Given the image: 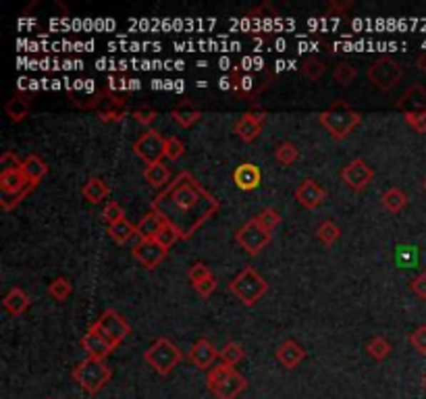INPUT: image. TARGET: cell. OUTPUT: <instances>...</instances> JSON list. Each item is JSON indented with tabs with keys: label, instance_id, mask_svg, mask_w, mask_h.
I'll return each mask as SVG.
<instances>
[{
	"label": "cell",
	"instance_id": "6da1fadb",
	"mask_svg": "<svg viewBox=\"0 0 426 399\" xmlns=\"http://www.w3.org/2000/svg\"><path fill=\"white\" fill-rule=\"evenodd\" d=\"M152 211L177 227L181 239H190L218 211V200L202 188L191 173L183 171L154 196Z\"/></svg>",
	"mask_w": 426,
	"mask_h": 399
},
{
	"label": "cell",
	"instance_id": "7a4b0ae2",
	"mask_svg": "<svg viewBox=\"0 0 426 399\" xmlns=\"http://www.w3.org/2000/svg\"><path fill=\"white\" fill-rule=\"evenodd\" d=\"M318 118H320L323 127L331 133V138L343 140L360 125L362 115L357 111H354L345 100H337L333 106H329L327 111H323L318 115Z\"/></svg>",
	"mask_w": 426,
	"mask_h": 399
},
{
	"label": "cell",
	"instance_id": "3957f363",
	"mask_svg": "<svg viewBox=\"0 0 426 399\" xmlns=\"http://www.w3.org/2000/svg\"><path fill=\"white\" fill-rule=\"evenodd\" d=\"M206 385L216 399H237L248 387L245 378L233 366H227L223 362L208 370Z\"/></svg>",
	"mask_w": 426,
	"mask_h": 399
},
{
	"label": "cell",
	"instance_id": "277c9868",
	"mask_svg": "<svg viewBox=\"0 0 426 399\" xmlns=\"http://www.w3.org/2000/svg\"><path fill=\"white\" fill-rule=\"evenodd\" d=\"M71 376L83 391H88L90 395H96L113 378V370L104 364V360L88 358L73 368Z\"/></svg>",
	"mask_w": 426,
	"mask_h": 399
},
{
	"label": "cell",
	"instance_id": "5b68a950",
	"mask_svg": "<svg viewBox=\"0 0 426 399\" xmlns=\"http://www.w3.org/2000/svg\"><path fill=\"white\" fill-rule=\"evenodd\" d=\"M143 360L158 373V375H171L177 366H179V362L183 360V353L179 352V348L171 341V339H166V337H158L148 350L143 353Z\"/></svg>",
	"mask_w": 426,
	"mask_h": 399
},
{
	"label": "cell",
	"instance_id": "8992f818",
	"mask_svg": "<svg viewBox=\"0 0 426 399\" xmlns=\"http://www.w3.org/2000/svg\"><path fill=\"white\" fill-rule=\"evenodd\" d=\"M229 289L233 296H237V300H241L245 305H254L268 291V283L256 268L248 266L231 281Z\"/></svg>",
	"mask_w": 426,
	"mask_h": 399
},
{
	"label": "cell",
	"instance_id": "52a82bcc",
	"mask_svg": "<svg viewBox=\"0 0 426 399\" xmlns=\"http://www.w3.org/2000/svg\"><path fill=\"white\" fill-rule=\"evenodd\" d=\"M270 239H273V233L266 231L256 218L243 223L235 231V241L248 252V254H252V256L260 254L262 250L268 246Z\"/></svg>",
	"mask_w": 426,
	"mask_h": 399
},
{
	"label": "cell",
	"instance_id": "ba28073f",
	"mask_svg": "<svg viewBox=\"0 0 426 399\" xmlns=\"http://www.w3.org/2000/svg\"><path fill=\"white\" fill-rule=\"evenodd\" d=\"M92 329L102 333L115 348H117L118 343H123V339L131 333L129 323L118 314L117 310H113V308H106V310L100 314V318L92 325Z\"/></svg>",
	"mask_w": 426,
	"mask_h": 399
},
{
	"label": "cell",
	"instance_id": "9c48e42d",
	"mask_svg": "<svg viewBox=\"0 0 426 399\" xmlns=\"http://www.w3.org/2000/svg\"><path fill=\"white\" fill-rule=\"evenodd\" d=\"M366 75L379 90H391L395 84H400V79L403 77V71L400 67V63H395L391 56H380L368 67Z\"/></svg>",
	"mask_w": 426,
	"mask_h": 399
},
{
	"label": "cell",
	"instance_id": "30bf717a",
	"mask_svg": "<svg viewBox=\"0 0 426 399\" xmlns=\"http://www.w3.org/2000/svg\"><path fill=\"white\" fill-rule=\"evenodd\" d=\"M133 150L148 165L163 163V158L166 156V140L161 136V131L148 129V131H143L142 136L136 140Z\"/></svg>",
	"mask_w": 426,
	"mask_h": 399
},
{
	"label": "cell",
	"instance_id": "8fae6325",
	"mask_svg": "<svg viewBox=\"0 0 426 399\" xmlns=\"http://www.w3.org/2000/svg\"><path fill=\"white\" fill-rule=\"evenodd\" d=\"M372 177H375L372 166L368 165L366 161H362V158H354L352 163H348V165L341 168L343 183L348 188L355 189V191H362V189L372 181Z\"/></svg>",
	"mask_w": 426,
	"mask_h": 399
},
{
	"label": "cell",
	"instance_id": "7c38bea8",
	"mask_svg": "<svg viewBox=\"0 0 426 399\" xmlns=\"http://www.w3.org/2000/svg\"><path fill=\"white\" fill-rule=\"evenodd\" d=\"M395 108H400L405 115H418V113H426V90L420 84H414L410 86L405 92L402 94V98L395 102Z\"/></svg>",
	"mask_w": 426,
	"mask_h": 399
},
{
	"label": "cell",
	"instance_id": "4fadbf2b",
	"mask_svg": "<svg viewBox=\"0 0 426 399\" xmlns=\"http://www.w3.org/2000/svg\"><path fill=\"white\" fill-rule=\"evenodd\" d=\"M166 252L156 239H142L136 248H133V256L142 262L146 268H154L166 258Z\"/></svg>",
	"mask_w": 426,
	"mask_h": 399
},
{
	"label": "cell",
	"instance_id": "5bb4252c",
	"mask_svg": "<svg viewBox=\"0 0 426 399\" xmlns=\"http://www.w3.org/2000/svg\"><path fill=\"white\" fill-rule=\"evenodd\" d=\"M218 355H220V352H216V348H214L208 339H204V337H202V339H198V341L191 345L190 353H188V358L191 360V364H193V366H198L200 370H211Z\"/></svg>",
	"mask_w": 426,
	"mask_h": 399
},
{
	"label": "cell",
	"instance_id": "9a60e30c",
	"mask_svg": "<svg viewBox=\"0 0 426 399\" xmlns=\"http://www.w3.org/2000/svg\"><path fill=\"white\" fill-rule=\"evenodd\" d=\"M325 198H327V191H325V188L320 183H316L314 179H306L300 188L295 189V200L302 206L310 208V211L318 208Z\"/></svg>",
	"mask_w": 426,
	"mask_h": 399
},
{
	"label": "cell",
	"instance_id": "2e32d148",
	"mask_svg": "<svg viewBox=\"0 0 426 399\" xmlns=\"http://www.w3.org/2000/svg\"><path fill=\"white\" fill-rule=\"evenodd\" d=\"M81 348L90 353V358H98V360H104L108 353L115 350V345H113L102 333H98V330L92 329V327H90V330L81 337Z\"/></svg>",
	"mask_w": 426,
	"mask_h": 399
},
{
	"label": "cell",
	"instance_id": "e0dca14e",
	"mask_svg": "<svg viewBox=\"0 0 426 399\" xmlns=\"http://www.w3.org/2000/svg\"><path fill=\"white\" fill-rule=\"evenodd\" d=\"M266 118V113H245L235 123V133L243 141H254L262 131V123Z\"/></svg>",
	"mask_w": 426,
	"mask_h": 399
},
{
	"label": "cell",
	"instance_id": "ac0fdd59",
	"mask_svg": "<svg viewBox=\"0 0 426 399\" xmlns=\"http://www.w3.org/2000/svg\"><path fill=\"white\" fill-rule=\"evenodd\" d=\"M277 362L287 368V370H293L295 366H300V362H304V358H306V350L300 345V343H295L293 339H287L283 341L279 348H277Z\"/></svg>",
	"mask_w": 426,
	"mask_h": 399
},
{
	"label": "cell",
	"instance_id": "d6986e66",
	"mask_svg": "<svg viewBox=\"0 0 426 399\" xmlns=\"http://www.w3.org/2000/svg\"><path fill=\"white\" fill-rule=\"evenodd\" d=\"M233 181H235V186L239 189L252 191V189H256L260 186V168L254 165V163H241V165H237L235 171H233Z\"/></svg>",
	"mask_w": 426,
	"mask_h": 399
},
{
	"label": "cell",
	"instance_id": "ffe728a7",
	"mask_svg": "<svg viewBox=\"0 0 426 399\" xmlns=\"http://www.w3.org/2000/svg\"><path fill=\"white\" fill-rule=\"evenodd\" d=\"M171 117L175 118L181 127H191L196 121H200L202 111L191 102L190 98H186V100H181V102L171 111Z\"/></svg>",
	"mask_w": 426,
	"mask_h": 399
},
{
	"label": "cell",
	"instance_id": "44dd1931",
	"mask_svg": "<svg viewBox=\"0 0 426 399\" xmlns=\"http://www.w3.org/2000/svg\"><path fill=\"white\" fill-rule=\"evenodd\" d=\"M29 183L25 179V175L19 171H4L0 173V189H2V196H13V193H19L24 191Z\"/></svg>",
	"mask_w": 426,
	"mask_h": 399
},
{
	"label": "cell",
	"instance_id": "7402d4cb",
	"mask_svg": "<svg viewBox=\"0 0 426 399\" xmlns=\"http://www.w3.org/2000/svg\"><path fill=\"white\" fill-rule=\"evenodd\" d=\"M21 173L25 175V179H27V183H31V186H38L40 183V179L44 177L48 173V166L46 163L40 158V156H36V154H29L27 158L24 161V165H21Z\"/></svg>",
	"mask_w": 426,
	"mask_h": 399
},
{
	"label": "cell",
	"instance_id": "603a6c76",
	"mask_svg": "<svg viewBox=\"0 0 426 399\" xmlns=\"http://www.w3.org/2000/svg\"><path fill=\"white\" fill-rule=\"evenodd\" d=\"M163 223H165V218L158 212L150 211L148 214H143L142 221L136 225V233L140 235L142 239H154L156 233L161 231Z\"/></svg>",
	"mask_w": 426,
	"mask_h": 399
},
{
	"label": "cell",
	"instance_id": "cb8c5ba5",
	"mask_svg": "<svg viewBox=\"0 0 426 399\" xmlns=\"http://www.w3.org/2000/svg\"><path fill=\"white\" fill-rule=\"evenodd\" d=\"M143 179H146L152 188L165 189L166 186L171 183V171H168V166L163 165V163H154V165L146 166Z\"/></svg>",
	"mask_w": 426,
	"mask_h": 399
},
{
	"label": "cell",
	"instance_id": "d4e9b609",
	"mask_svg": "<svg viewBox=\"0 0 426 399\" xmlns=\"http://www.w3.org/2000/svg\"><path fill=\"white\" fill-rule=\"evenodd\" d=\"M108 183L104 181V179H100V177H90L88 181H86V186L81 189V193H83V198L90 202V204H100L106 196H108Z\"/></svg>",
	"mask_w": 426,
	"mask_h": 399
},
{
	"label": "cell",
	"instance_id": "484cf974",
	"mask_svg": "<svg viewBox=\"0 0 426 399\" xmlns=\"http://www.w3.org/2000/svg\"><path fill=\"white\" fill-rule=\"evenodd\" d=\"M2 305L11 312V314H15V316H19V314H24L25 310L29 308V296L25 293L24 289H19V287H13L6 296H4V300H2Z\"/></svg>",
	"mask_w": 426,
	"mask_h": 399
},
{
	"label": "cell",
	"instance_id": "4316f807",
	"mask_svg": "<svg viewBox=\"0 0 426 399\" xmlns=\"http://www.w3.org/2000/svg\"><path fill=\"white\" fill-rule=\"evenodd\" d=\"M380 202L387 211L391 212H400L407 206V196L405 191L400 188H389L382 196H380Z\"/></svg>",
	"mask_w": 426,
	"mask_h": 399
},
{
	"label": "cell",
	"instance_id": "83f0119b",
	"mask_svg": "<svg viewBox=\"0 0 426 399\" xmlns=\"http://www.w3.org/2000/svg\"><path fill=\"white\" fill-rule=\"evenodd\" d=\"M4 113L11 117V121H24L29 115V104L24 96H13L4 106Z\"/></svg>",
	"mask_w": 426,
	"mask_h": 399
},
{
	"label": "cell",
	"instance_id": "f1b7e54d",
	"mask_svg": "<svg viewBox=\"0 0 426 399\" xmlns=\"http://www.w3.org/2000/svg\"><path fill=\"white\" fill-rule=\"evenodd\" d=\"M220 362L223 364H227V366H233L235 368L237 364L245 358V350L239 345V343H235V341H229L223 350H220Z\"/></svg>",
	"mask_w": 426,
	"mask_h": 399
},
{
	"label": "cell",
	"instance_id": "f546056e",
	"mask_svg": "<svg viewBox=\"0 0 426 399\" xmlns=\"http://www.w3.org/2000/svg\"><path fill=\"white\" fill-rule=\"evenodd\" d=\"M108 233H111V237L117 243H125V241H129L136 235V227L127 218H123V221H118L115 225H108Z\"/></svg>",
	"mask_w": 426,
	"mask_h": 399
},
{
	"label": "cell",
	"instance_id": "4dcf8cb0",
	"mask_svg": "<svg viewBox=\"0 0 426 399\" xmlns=\"http://www.w3.org/2000/svg\"><path fill=\"white\" fill-rule=\"evenodd\" d=\"M48 293L56 300V302H65L73 293V285L65 277H56L54 281L48 285Z\"/></svg>",
	"mask_w": 426,
	"mask_h": 399
},
{
	"label": "cell",
	"instance_id": "1f68e13d",
	"mask_svg": "<svg viewBox=\"0 0 426 399\" xmlns=\"http://www.w3.org/2000/svg\"><path fill=\"white\" fill-rule=\"evenodd\" d=\"M298 156H300V150H298V146H295L293 141H283V143L277 148V152H275L277 163L283 166L293 165V163L298 161Z\"/></svg>",
	"mask_w": 426,
	"mask_h": 399
},
{
	"label": "cell",
	"instance_id": "d6a6232c",
	"mask_svg": "<svg viewBox=\"0 0 426 399\" xmlns=\"http://www.w3.org/2000/svg\"><path fill=\"white\" fill-rule=\"evenodd\" d=\"M355 75H357V67H355L354 63H350V61L339 63L335 67V71H333V77H335V81L339 86H350L355 79Z\"/></svg>",
	"mask_w": 426,
	"mask_h": 399
},
{
	"label": "cell",
	"instance_id": "836d02e7",
	"mask_svg": "<svg viewBox=\"0 0 426 399\" xmlns=\"http://www.w3.org/2000/svg\"><path fill=\"white\" fill-rule=\"evenodd\" d=\"M302 73L308 77V79H320L323 75H325V71H327V65L318 59V56H306L304 61H302Z\"/></svg>",
	"mask_w": 426,
	"mask_h": 399
},
{
	"label": "cell",
	"instance_id": "e575fe53",
	"mask_svg": "<svg viewBox=\"0 0 426 399\" xmlns=\"http://www.w3.org/2000/svg\"><path fill=\"white\" fill-rule=\"evenodd\" d=\"M366 352L370 353L377 362H382L391 353V343L385 337H372L366 345Z\"/></svg>",
	"mask_w": 426,
	"mask_h": 399
},
{
	"label": "cell",
	"instance_id": "d590c367",
	"mask_svg": "<svg viewBox=\"0 0 426 399\" xmlns=\"http://www.w3.org/2000/svg\"><path fill=\"white\" fill-rule=\"evenodd\" d=\"M154 239H156V241H158V243H161L165 250H168V248H171V246H173L177 239H181V233L177 231V227H173L168 221H165V223H163V227H161V231L156 233V237H154Z\"/></svg>",
	"mask_w": 426,
	"mask_h": 399
},
{
	"label": "cell",
	"instance_id": "8d00e7d4",
	"mask_svg": "<svg viewBox=\"0 0 426 399\" xmlns=\"http://www.w3.org/2000/svg\"><path fill=\"white\" fill-rule=\"evenodd\" d=\"M316 235H318V239H320L325 246H331L333 241H337V239L341 237V229H339L333 221H325V223H320Z\"/></svg>",
	"mask_w": 426,
	"mask_h": 399
},
{
	"label": "cell",
	"instance_id": "74e56055",
	"mask_svg": "<svg viewBox=\"0 0 426 399\" xmlns=\"http://www.w3.org/2000/svg\"><path fill=\"white\" fill-rule=\"evenodd\" d=\"M254 218L260 223L266 231H270V233H273V229L281 223V214L275 211V208H264V211H262L258 216H254Z\"/></svg>",
	"mask_w": 426,
	"mask_h": 399
},
{
	"label": "cell",
	"instance_id": "f35d334b",
	"mask_svg": "<svg viewBox=\"0 0 426 399\" xmlns=\"http://www.w3.org/2000/svg\"><path fill=\"white\" fill-rule=\"evenodd\" d=\"M102 216H104V221H106L108 225H115V223L125 218V211H123V206L117 204V202H108V204L102 208Z\"/></svg>",
	"mask_w": 426,
	"mask_h": 399
},
{
	"label": "cell",
	"instance_id": "ab89813d",
	"mask_svg": "<svg viewBox=\"0 0 426 399\" xmlns=\"http://www.w3.org/2000/svg\"><path fill=\"white\" fill-rule=\"evenodd\" d=\"M34 188H36V186H31V183H29V186H27L24 191H19V193H13V196H2V200H0V206H2V211H13V208H15V206H17V204H19V202H21L25 196H27V193H29V191H31Z\"/></svg>",
	"mask_w": 426,
	"mask_h": 399
},
{
	"label": "cell",
	"instance_id": "60d3db41",
	"mask_svg": "<svg viewBox=\"0 0 426 399\" xmlns=\"http://www.w3.org/2000/svg\"><path fill=\"white\" fill-rule=\"evenodd\" d=\"M183 150H186V143L179 138H175V136L166 138V158L168 161H177L183 154Z\"/></svg>",
	"mask_w": 426,
	"mask_h": 399
},
{
	"label": "cell",
	"instance_id": "b9f144b4",
	"mask_svg": "<svg viewBox=\"0 0 426 399\" xmlns=\"http://www.w3.org/2000/svg\"><path fill=\"white\" fill-rule=\"evenodd\" d=\"M410 343H412V348H414L416 352L426 355V325L418 327V329L410 335Z\"/></svg>",
	"mask_w": 426,
	"mask_h": 399
},
{
	"label": "cell",
	"instance_id": "7bdbcfd3",
	"mask_svg": "<svg viewBox=\"0 0 426 399\" xmlns=\"http://www.w3.org/2000/svg\"><path fill=\"white\" fill-rule=\"evenodd\" d=\"M21 165H24V161H19L15 152H4L0 156V173H4V171H19Z\"/></svg>",
	"mask_w": 426,
	"mask_h": 399
},
{
	"label": "cell",
	"instance_id": "ee69618b",
	"mask_svg": "<svg viewBox=\"0 0 426 399\" xmlns=\"http://www.w3.org/2000/svg\"><path fill=\"white\" fill-rule=\"evenodd\" d=\"M188 277H190V281L196 285V283L204 281V279H208V277H213V275H211V271H208V266H206V264L198 262V264H193V266H191L190 273H188Z\"/></svg>",
	"mask_w": 426,
	"mask_h": 399
},
{
	"label": "cell",
	"instance_id": "f6af8a7d",
	"mask_svg": "<svg viewBox=\"0 0 426 399\" xmlns=\"http://www.w3.org/2000/svg\"><path fill=\"white\" fill-rule=\"evenodd\" d=\"M405 123L416 129L418 133H426V113H418V115H405Z\"/></svg>",
	"mask_w": 426,
	"mask_h": 399
},
{
	"label": "cell",
	"instance_id": "bcb514c9",
	"mask_svg": "<svg viewBox=\"0 0 426 399\" xmlns=\"http://www.w3.org/2000/svg\"><path fill=\"white\" fill-rule=\"evenodd\" d=\"M131 115H133L136 121H140L143 125H150V123L156 118V111H154V108H148V106H142V108H136Z\"/></svg>",
	"mask_w": 426,
	"mask_h": 399
},
{
	"label": "cell",
	"instance_id": "7dc6e473",
	"mask_svg": "<svg viewBox=\"0 0 426 399\" xmlns=\"http://www.w3.org/2000/svg\"><path fill=\"white\" fill-rule=\"evenodd\" d=\"M193 287H196V291H198L202 298H208V296H213V291L216 289V279H214V277H208V279H204V281L196 283Z\"/></svg>",
	"mask_w": 426,
	"mask_h": 399
},
{
	"label": "cell",
	"instance_id": "c3c4849f",
	"mask_svg": "<svg viewBox=\"0 0 426 399\" xmlns=\"http://www.w3.org/2000/svg\"><path fill=\"white\" fill-rule=\"evenodd\" d=\"M125 113H127L125 108H108V111H100L98 118L104 121V123H111V121H121L125 117Z\"/></svg>",
	"mask_w": 426,
	"mask_h": 399
},
{
	"label": "cell",
	"instance_id": "681fc988",
	"mask_svg": "<svg viewBox=\"0 0 426 399\" xmlns=\"http://www.w3.org/2000/svg\"><path fill=\"white\" fill-rule=\"evenodd\" d=\"M410 287H412V291H414L418 298L426 300V273L418 275L416 279H412V281H410Z\"/></svg>",
	"mask_w": 426,
	"mask_h": 399
},
{
	"label": "cell",
	"instance_id": "f907efd6",
	"mask_svg": "<svg viewBox=\"0 0 426 399\" xmlns=\"http://www.w3.org/2000/svg\"><path fill=\"white\" fill-rule=\"evenodd\" d=\"M350 6H352V2H345V4H337V2H331V4H329V11H333V13H335V11H337V13H341V11H348Z\"/></svg>",
	"mask_w": 426,
	"mask_h": 399
},
{
	"label": "cell",
	"instance_id": "816d5d0a",
	"mask_svg": "<svg viewBox=\"0 0 426 399\" xmlns=\"http://www.w3.org/2000/svg\"><path fill=\"white\" fill-rule=\"evenodd\" d=\"M416 63H418V69L425 71V73H426V52H425V54H420V56H418V61H416Z\"/></svg>",
	"mask_w": 426,
	"mask_h": 399
},
{
	"label": "cell",
	"instance_id": "f5cc1de1",
	"mask_svg": "<svg viewBox=\"0 0 426 399\" xmlns=\"http://www.w3.org/2000/svg\"><path fill=\"white\" fill-rule=\"evenodd\" d=\"M220 88H229V79H227V77L220 79Z\"/></svg>",
	"mask_w": 426,
	"mask_h": 399
},
{
	"label": "cell",
	"instance_id": "db71d44e",
	"mask_svg": "<svg viewBox=\"0 0 426 399\" xmlns=\"http://www.w3.org/2000/svg\"><path fill=\"white\" fill-rule=\"evenodd\" d=\"M422 385H425V389H426V375H425V378H422Z\"/></svg>",
	"mask_w": 426,
	"mask_h": 399
},
{
	"label": "cell",
	"instance_id": "11a10c76",
	"mask_svg": "<svg viewBox=\"0 0 426 399\" xmlns=\"http://www.w3.org/2000/svg\"><path fill=\"white\" fill-rule=\"evenodd\" d=\"M425 191H426V179H425Z\"/></svg>",
	"mask_w": 426,
	"mask_h": 399
}]
</instances>
